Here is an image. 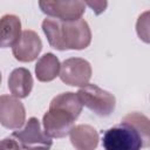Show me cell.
I'll return each mask as SVG.
<instances>
[{"mask_svg":"<svg viewBox=\"0 0 150 150\" xmlns=\"http://www.w3.org/2000/svg\"><path fill=\"white\" fill-rule=\"evenodd\" d=\"M121 122L130 124L138 132L143 142V148L150 146V120L145 115L137 111L130 112L125 115Z\"/></svg>","mask_w":150,"mask_h":150,"instance_id":"14","label":"cell"},{"mask_svg":"<svg viewBox=\"0 0 150 150\" xmlns=\"http://www.w3.org/2000/svg\"><path fill=\"white\" fill-rule=\"evenodd\" d=\"M42 150H47V149H42Z\"/></svg>","mask_w":150,"mask_h":150,"instance_id":"19","label":"cell"},{"mask_svg":"<svg viewBox=\"0 0 150 150\" xmlns=\"http://www.w3.org/2000/svg\"><path fill=\"white\" fill-rule=\"evenodd\" d=\"M42 49V42L40 36L30 29L22 32L20 40L12 48L14 57L20 62H32L34 61Z\"/></svg>","mask_w":150,"mask_h":150,"instance_id":"9","label":"cell"},{"mask_svg":"<svg viewBox=\"0 0 150 150\" xmlns=\"http://www.w3.org/2000/svg\"><path fill=\"white\" fill-rule=\"evenodd\" d=\"M136 32L143 42L150 43V11L143 12L138 16L136 22Z\"/></svg>","mask_w":150,"mask_h":150,"instance_id":"15","label":"cell"},{"mask_svg":"<svg viewBox=\"0 0 150 150\" xmlns=\"http://www.w3.org/2000/svg\"><path fill=\"white\" fill-rule=\"evenodd\" d=\"M12 137L15 138L25 150L33 148H45L49 150L53 144L52 138L42 131L41 124L36 117H30L23 129L13 131Z\"/></svg>","mask_w":150,"mask_h":150,"instance_id":"5","label":"cell"},{"mask_svg":"<svg viewBox=\"0 0 150 150\" xmlns=\"http://www.w3.org/2000/svg\"><path fill=\"white\" fill-rule=\"evenodd\" d=\"M86 5L89 6L95 14H101L108 6L107 1H86Z\"/></svg>","mask_w":150,"mask_h":150,"instance_id":"17","label":"cell"},{"mask_svg":"<svg viewBox=\"0 0 150 150\" xmlns=\"http://www.w3.org/2000/svg\"><path fill=\"white\" fill-rule=\"evenodd\" d=\"M91 77L90 63L81 57H70L62 62L60 79L63 83L74 87H84Z\"/></svg>","mask_w":150,"mask_h":150,"instance_id":"6","label":"cell"},{"mask_svg":"<svg viewBox=\"0 0 150 150\" xmlns=\"http://www.w3.org/2000/svg\"><path fill=\"white\" fill-rule=\"evenodd\" d=\"M45 148H33V149H28V150H42Z\"/></svg>","mask_w":150,"mask_h":150,"instance_id":"18","label":"cell"},{"mask_svg":"<svg viewBox=\"0 0 150 150\" xmlns=\"http://www.w3.org/2000/svg\"><path fill=\"white\" fill-rule=\"evenodd\" d=\"M0 149L1 150H22V148L19 144V142L15 138H13L12 136L7 137V138H4L1 141Z\"/></svg>","mask_w":150,"mask_h":150,"instance_id":"16","label":"cell"},{"mask_svg":"<svg viewBox=\"0 0 150 150\" xmlns=\"http://www.w3.org/2000/svg\"><path fill=\"white\" fill-rule=\"evenodd\" d=\"M82 102L77 93H62L55 96L43 115L45 132L52 138H62L70 134L74 122L82 111Z\"/></svg>","mask_w":150,"mask_h":150,"instance_id":"2","label":"cell"},{"mask_svg":"<svg viewBox=\"0 0 150 150\" xmlns=\"http://www.w3.org/2000/svg\"><path fill=\"white\" fill-rule=\"evenodd\" d=\"M26 111L23 104L15 96L1 95L0 97V122L5 128L19 129L23 125Z\"/></svg>","mask_w":150,"mask_h":150,"instance_id":"8","label":"cell"},{"mask_svg":"<svg viewBox=\"0 0 150 150\" xmlns=\"http://www.w3.org/2000/svg\"><path fill=\"white\" fill-rule=\"evenodd\" d=\"M77 95L83 105L101 117L109 116L116 105V100L112 94L100 88L96 84H87L82 87Z\"/></svg>","mask_w":150,"mask_h":150,"instance_id":"4","label":"cell"},{"mask_svg":"<svg viewBox=\"0 0 150 150\" xmlns=\"http://www.w3.org/2000/svg\"><path fill=\"white\" fill-rule=\"evenodd\" d=\"M42 30L49 45L57 50L84 49L91 42V30L84 19L63 21L46 18L42 21Z\"/></svg>","mask_w":150,"mask_h":150,"instance_id":"1","label":"cell"},{"mask_svg":"<svg viewBox=\"0 0 150 150\" xmlns=\"http://www.w3.org/2000/svg\"><path fill=\"white\" fill-rule=\"evenodd\" d=\"M33 88V77L28 69L16 68L8 77V89L18 98L27 97Z\"/></svg>","mask_w":150,"mask_h":150,"instance_id":"12","label":"cell"},{"mask_svg":"<svg viewBox=\"0 0 150 150\" xmlns=\"http://www.w3.org/2000/svg\"><path fill=\"white\" fill-rule=\"evenodd\" d=\"M102 144L104 150H141L143 148L138 132L124 122L108 129L103 135Z\"/></svg>","mask_w":150,"mask_h":150,"instance_id":"3","label":"cell"},{"mask_svg":"<svg viewBox=\"0 0 150 150\" xmlns=\"http://www.w3.org/2000/svg\"><path fill=\"white\" fill-rule=\"evenodd\" d=\"M41 11L53 19L73 21L82 18L86 11L84 1H39Z\"/></svg>","mask_w":150,"mask_h":150,"instance_id":"7","label":"cell"},{"mask_svg":"<svg viewBox=\"0 0 150 150\" xmlns=\"http://www.w3.org/2000/svg\"><path fill=\"white\" fill-rule=\"evenodd\" d=\"M61 64L59 59L53 53H46L42 55L35 66L36 79L41 82L53 81L56 76H60Z\"/></svg>","mask_w":150,"mask_h":150,"instance_id":"13","label":"cell"},{"mask_svg":"<svg viewBox=\"0 0 150 150\" xmlns=\"http://www.w3.org/2000/svg\"><path fill=\"white\" fill-rule=\"evenodd\" d=\"M70 142L76 150H95L98 144L97 131L88 124L75 125L70 134Z\"/></svg>","mask_w":150,"mask_h":150,"instance_id":"10","label":"cell"},{"mask_svg":"<svg viewBox=\"0 0 150 150\" xmlns=\"http://www.w3.org/2000/svg\"><path fill=\"white\" fill-rule=\"evenodd\" d=\"M22 35L21 22L16 15L6 14L0 20V43L2 48L14 47Z\"/></svg>","mask_w":150,"mask_h":150,"instance_id":"11","label":"cell"}]
</instances>
